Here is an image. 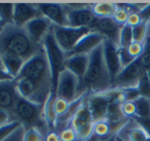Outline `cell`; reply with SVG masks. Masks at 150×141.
<instances>
[{"instance_id": "cell-6", "label": "cell", "mask_w": 150, "mask_h": 141, "mask_svg": "<svg viewBox=\"0 0 150 141\" xmlns=\"http://www.w3.org/2000/svg\"><path fill=\"white\" fill-rule=\"evenodd\" d=\"M52 30L58 45L66 54L76 46L82 37L92 31L90 28L59 27L54 25H52Z\"/></svg>"}, {"instance_id": "cell-8", "label": "cell", "mask_w": 150, "mask_h": 141, "mask_svg": "<svg viewBox=\"0 0 150 141\" xmlns=\"http://www.w3.org/2000/svg\"><path fill=\"white\" fill-rule=\"evenodd\" d=\"M144 73H145V70L142 68L138 59L135 60L129 66L121 70V72L113 81L112 88L120 90L137 88Z\"/></svg>"}, {"instance_id": "cell-44", "label": "cell", "mask_w": 150, "mask_h": 141, "mask_svg": "<svg viewBox=\"0 0 150 141\" xmlns=\"http://www.w3.org/2000/svg\"><path fill=\"white\" fill-rule=\"evenodd\" d=\"M11 122V112H7L6 110L0 108V126L5 125L7 123Z\"/></svg>"}, {"instance_id": "cell-41", "label": "cell", "mask_w": 150, "mask_h": 141, "mask_svg": "<svg viewBox=\"0 0 150 141\" xmlns=\"http://www.w3.org/2000/svg\"><path fill=\"white\" fill-rule=\"evenodd\" d=\"M125 94V101H135L136 99L140 97V93L137 88H131V89H125L122 90Z\"/></svg>"}, {"instance_id": "cell-2", "label": "cell", "mask_w": 150, "mask_h": 141, "mask_svg": "<svg viewBox=\"0 0 150 141\" xmlns=\"http://www.w3.org/2000/svg\"><path fill=\"white\" fill-rule=\"evenodd\" d=\"M83 87L92 93H105L111 90L112 82L103 53V43L88 54V66L83 79Z\"/></svg>"}, {"instance_id": "cell-22", "label": "cell", "mask_w": 150, "mask_h": 141, "mask_svg": "<svg viewBox=\"0 0 150 141\" xmlns=\"http://www.w3.org/2000/svg\"><path fill=\"white\" fill-rule=\"evenodd\" d=\"M1 57H2L3 64H4L5 70L13 79H17L18 76L21 73L22 68H23L25 60L23 58L19 57V56L11 55V54H5Z\"/></svg>"}, {"instance_id": "cell-42", "label": "cell", "mask_w": 150, "mask_h": 141, "mask_svg": "<svg viewBox=\"0 0 150 141\" xmlns=\"http://www.w3.org/2000/svg\"><path fill=\"white\" fill-rule=\"evenodd\" d=\"M141 23H143V22L141 21V17H140V15L138 13H131L129 15V17H127V25L131 26V27L133 28V27L138 26Z\"/></svg>"}, {"instance_id": "cell-46", "label": "cell", "mask_w": 150, "mask_h": 141, "mask_svg": "<svg viewBox=\"0 0 150 141\" xmlns=\"http://www.w3.org/2000/svg\"><path fill=\"white\" fill-rule=\"evenodd\" d=\"M13 78L7 73L6 70H0V82L4 81H13Z\"/></svg>"}, {"instance_id": "cell-43", "label": "cell", "mask_w": 150, "mask_h": 141, "mask_svg": "<svg viewBox=\"0 0 150 141\" xmlns=\"http://www.w3.org/2000/svg\"><path fill=\"white\" fill-rule=\"evenodd\" d=\"M138 13H139L141 21L143 23H150V3H147L146 6L142 8Z\"/></svg>"}, {"instance_id": "cell-26", "label": "cell", "mask_w": 150, "mask_h": 141, "mask_svg": "<svg viewBox=\"0 0 150 141\" xmlns=\"http://www.w3.org/2000/svg\"><path fill=\"white\" fill-rule=\"evenodd\" d=\"M13 8L15 4L0 3V22L4 26L13 24Z\"/></svg>"}, {"instance_id": "cell-50", "label": "cell", "mask_w": 150, "mask_h": 141, "mask_svg": "<svg viewBox=\"0 0 150 141\" xmlns=\"http://www.w3.org/2000/svg\"><path fill=\"white\" fill-rule=\"evenodd\" d=\"M145 73H146V76H147V78L149 79V81H150V68H147V70H145Z\"/></svg>"}, {"instance_id": "cell-55", "label": "cell", "mask_w": 150, "mask_h": 141, "mask_svg": "<svg viewBox=\"0 0 150 141\" xmlns=\"http://www.w3.org/2000/svg\"><path fill=\"white\" fill-rule=\"evenodd\" d=\"M149 24H150V23H149Z\"/></svg>"}, {"instance_id": "cell-3", "label": "cell", "mask_w": 150, "mask_h": 141, "mask_svg": "<svg viewBox=\"0 0 150 141\" xmlns=\"http://www.w3.org/2000/svg\"><path fill=\"white\" fill-rule=\"evenodd\" d=\"M44 53L47 59L50 70V80H52V92L57 93V86L61 72L64 70V64L66 60V53L58 45L54 39L52 30L50 29L47 35L42 42Z\"/></svg>"}, {"instance_id": "cell-29", "label": "cell", "mask_w": 150, "mask_h": 141, "mask_svg": "<svg viewBox=\"0 0 150 141\" xmlns=\"http://www.w3.org/2000/svg\"><path fill=\"white\" fill-rule=\"evenodd\" d=\"M148 32V24L141 23L136 27H133V42L144 43Z\"/></svg>"}, {"instance_id": "cell-32", "label": "cell", "mask_w": 150, "mask_h": 141, "mask_svg": "<svg viewBox=\"0 0 150 141\" xmlns=\"http://www.w3.org/2000/svg\"><path fill=\"white\" fill-rule=\"evenodd\" d=\"M127 137H129V139L127 141H146V139L148 138L147 134L139 126L129 129V133H127Z\"/></svg>"}, {"instance_id": "cell-39", "label": "cell", "mask_w": 150, "mask_h": 141, "mask_svg": "<svg viewBox=\"0 0 150 141\" xmlns=\"http://www.w3.org/2000/svg\"><path fill=\"white\" fill-rule=\"evenodd\" d=\"M127 49L132 57L135 58V59H138L140 57V55L142 54V52H143V43L133 42Z\"/></svg>"}, {"instance_id": "cell-13", "label": "cell", "mask_w": 150, "mask_h": 141, "mask_svg": "<svg viewBox=\"0 0 150 141\" xmlns=\"http://www.w3.org/2000/svg\"><path fill=\"white\" fill-rule=\"evenodd\" d=\"M103 53H104L105 64L111 78V82L113 83L114 79L122 70L120 59H119L118 46L111 42L110 40L105 39L103 41Z\"/></svg>"}, {"instance_id": "cell-4", "label": "cell", "mask_w": 150, "mask_h": 141, "mask_svg": "<svg viewBox=\"0 0 150 141\" xmlns=\"http://www.w3.org/2000/svg\"><path fill=\"white\" fill-rule=\"evenodd\" d=\"M16 89L22 98L36 104L43 105L52 91V85L37 82L29 78L15 79Z\"/></svg>"}, {"instance_id": "cell-37", "label": "cell", "mask_w": 150, "mask_h": 141, "mask_svg": "<svg viewBox=\"0 0 150 141\" xmlns=\"http://www.w3.org/2000/svg\"><path fill=\"white\" fill-rule=\"evenodd\" d=\"M69 105H70V103H69L68 101H66L65 99H63V98H59L57 97L56 100H54V110H56V114L58 117L62 116V114H64L65 112H67V110H68ZM57 117V118H58Z\"/></svg>"}, {"instance_id": "cell-52", "label": "cell", "mask_w": 150, "mask_h": 141, "mask_svg": "<svg viewBox=\"0 0 150 141\" xmlns=\"http://www.w3.org/2000/svg\"><path fill=\"white\" fill-rule=\"evenodd\" d=\"M116 141H125V139H122L120 136H118V135H116Z\"/></svg>"}, {"instance_id": "cell-23", "label": "cell", "mask_w": 150, "mask_h": 141, "mask_svg": "<svg viewBox=\"0 0 150 141\" xmlns=\"http://www.w3.org/2000/svg\"><path fill=\"white\" fill-rule=\"evenodd\" d=\"M93 13L97 19L103 17H112L117 9V4L112 2H101L91 5Z\"/></svg>"}, {"instance_id": "cell-15", "label": "cell", "mask_w": 150, "mask_h": 141, "mask_svg": "<svg viewBox=\"0 0 150 141\" xmlns=\"http://www.w3.org/2000/svg\"><path fill=\"white\" fill-rule=\"evenodd\" d=\"M42 17L35 4L29 3H17L13 8V26L24 29L25 26L32 20Z\"/></svg>"}, {"instance_id": "cell-30", "label": "cell", "mask_w": 150, "mask_h": 141, "mask_svg": "<svg viewBox=\"0 0 150 141\" xmlns=\"http://www.w3.org/2000/svg\"><path fill=\"white\" fill-rule=\"evenodd\" d=\"M21 126H23V125L18 120L11 121V122L7 123V124L0 126V141H3L5 138H7L13 131L19 129Z\"/></svg>"}, {"instance_id": "cell-54", "label": "cell", "mask_w": 150, "mask_h": 141, "mask_svg": "<svg viewBox=\"0 0 150 141\" xmlns=\"http://www.w3.org/2000/svg\"><path fill=\"white\" fill-rule=\"evenodd\" d=\"M76 141H80V140H78V139H77V140H76Z\"/></svg>"}, {"instance_id": "cell-10", "label": "cell", "mask_w": 150, "mask_h": 141, "mask_svg": "<svg viewBox=\"0 0 150 141\" xmlns=\"http://www.w3.org/2000/svg\"><path fill=\"white\" fill-rule=\"evenodd\" d=\"M71 128H73L77 133V139L83 141L88 139L94 133V121L88 106L86 104V98L82 105L79 107L77 112L73 117L70 123Z\"/></svg>"}, {"instance_id": "cell-18", "label": "cell", "mask_w": 150, "mask_h": 141, "mask_svg": "<svg viewBox=\"0 0 150 141\" xmlns=\"http://www.w3.org/2000/svg\"><path fill=\"white\" fill-rule=\"evenodd\" d=\"M52 22L44 17H39L37 19L32 20L31 22L25 26V31L27 32L28 36L34 43L39 45L40 42H43L45 36L52 29Z\"/></svg>"}, {"instance_id": "cell-9", "label": "cell", "mask_w": 150, "mask_h": 141, "mask_svg": "<svg viewBox=\"0 0 150 141\" xmlns=\"http://www.w3.org/2000/svg\"><path fill=\"white\" fill-rule=\"evenodd\" d=\"M79 92L78 79L70 70L64 68L59 76L58 86H57V97L63 98L69 103H71L77 99L79 96L83 95V94H79Z\"/></svg>"}, {"instance_id": "cell-49", "label": "cell", "mask_w": 150, "mask_h": 141, "mask_svg": "<svg viewBox=\"0 0 150 141\" xmlns=\"http://www.w3.org/2000/svg\"><path fill=\"white\" fill-rule=\"evenodd\" d=\"M0 70H5L4 64H3V60H2V57H1V56H0Z\"/></svg>"}, {"instance_id": "cell-40", "label": "cell", "mask_w": 150, "mask_h": 141, "mask_svg": "<svg viewBox=\"0 0 150 141\" xmlns=\"http://www.w3.org/2000/svg\"><path fill=\"white\" fill-rule=\"evenodd\" d=\"M134 121H135V123L138 126L143 129L144 132L147 134V136L150 137V118H138V117H135Z\"/></svg>"}, {"instance_id": "cell-11", "label": "cell", "mask_w": 150, "mask_h": 141, "mask_svg": "<svg viewBox=\"0 0 150 141\" xmlns=\"http://www.w3.org/2000/svg\"><path fill=\"white\" fill-rule=\"evenodd\" d=\"M68 27L72 28H90L94 29L97 22V17L91 9V5L86 7V5L80 6L79 8L69 9L67 13Z\"/></svg>"}, {"instance_id": "cell-7", "label": "cell", "mask_w": 150, "mask_h": 141, "mask_svg": "<svg viewBox=\"0 0 150 141\" xmlns=\"http://www.w3.org/2000/svg\"><path fill=\"white\" fill-rule=\"evenodd\" d=\"M42 106L43 105L28 101L19 95L13 108V114L18 117V121L21 122L23 126H26V130L30 128H36L35 126L41 122L40 114L41 112H43V108L41 110Z\"/></svg>"}, {"instance_id": "cell-28", "label": "cell", "mask_w": 150, "mask_h": 141, "mask_svg": "<svg viewBox=\"0 0 150 141\" xmlns=\"http://www.w3.org/2000/svg\"><path fill=\"white\" fill-rule=\"evenodd\" d=\"M138 61L145 70L150 68V34L148 32L147 37L143 43V52L138 58Z\"/></svg>"}, {"instance_id": "cell-34", "label": "cell", "mask_w": 150, "mask_h": 141, "mask_svg": "<svg viewBox=\"0 0 150 141\" xmlns=\"http://www.w3.org/2000/svg\"><path fill=\"white\" fill-rule=\"evenodd\" d=\"M23 141H44V137L41 131L37 128H30L26 130Z\"/></svg>"}, {"instance_id": "cell-19", "label": "cell", "mask_w": 150, "mask_h": 141, "mask_svg": "<svg viewBox=\"0 0 150 141\" xmlns=\"http://www.w3.org/2000/svg\"><path fill=\"white\" fill-rule=\"evenodd\" d=\"M122 26L117 24L113 17L98 19L94 26V31H97L104 36L105 39L110 40L117 46L119 45V34Z\"/></svg>"}, {"instance_id": "cell-17", "label": "cell", "mask_w": 150, "mask_h": 141, "mask_svg": "<svg viewBox=\"0 0 150 141\" xmlns=\"http://www.w3.org/2000/svg\"><path fill=\"white\" fill-rule=\"evenodd\" d=\"M104 40V36L101 35L99 32L92 30L90 33L86 34L84 37H82L80 39V41L76 44V46L69 53L66 54V57L70 55H77V54H86V55H88L99 45H101Z\"/></svg>"}, {"instance_id": "cell-51", "label": "cell", "mask_w": 150, "mask_h": 141, "mask_svg": "<svg viewBox=\"0 0 150 141\" xmlns=\"http://www.w3.org/2000/svg\"><path fill=\"white\" fill-rule=\"evenodd\" d=\"M4 27H5V26H4V25H3V24H2V23H1V22H0V34L2 33L3 29H4Z\"/></svg>"}, {"instance_id": "cell-31", "label": "cell", "mask_w": 150, "mask_h": 141, "mask_svg": "<svg viewBox=\"0 0 150 141\" xmlns=\"http://www.w3.org/2000/svg\"><path fill=\"white\" fill-rule=\"evenodd\" d=\"M129 15V9L127 8L125 5L117 4V9L112 17L114 19V21L116 22L117 24H119L120 26H123L127 24Z\"/></svg>"}, {"instance_id": "cell-14", "label": "cell", "mask_w": 150, "mask_h": 141, "mask_svg": "<svg viewBox=\"0 0 150 141\" xmlns=\"http://www.w3.org/2000/svg\"><path fill=\"white\" fill-rule=\"evenodd\" d=\"M107 92L92 93L88 97H86V104L92 114L94 123L106 120L109 105V96Z\"/></svg>"}, {"instance_id": "cell-21", "label": "cell", "mask_w": 150, "mask_h": 141, "mask_svg": "<svg viewBox=\"0 0 150 141\" xmlns=\"http://www.w3.org/2000/svg\"><path fill=\"white\" fill-rule=\"evenodd\" d=\"M57 98V93L50 91L45 103L43 104V118L44 122L48 127V130L54 131V125L57 121V114L54 110V100Z\"/></svg>"}, {"instance_id": "cell-38", "label": "cell", "mask_w": 150, "mask_h": 141, "mask_svg": "<svg viewBox=\"0 0 150 141\" xmlns=\"http://www.w3.org/2000/svg\"><path fill=\"white\" fill-rule=\"evenodd\" d=\"M60 135L61 141H76L77 140V133L73 128L69 127L66 128L65 130H63L61 133H59Z\"/></svg>"}, {"instance_id": "cell-33", "label": "cell", "mask_w": 150, "mask_h": 141, "mask_svg": "<svg viewBox=\"0 0 150 141\" xmlns=\"http://www.w3.org/2000/svg\"><path fill=\"white\" fill-rule=\"evenodd\" d=\"M137 89L140 93V96L150 99V81L146 76V73H144V75L142 76Z\"/></svg>"}, {"instance_id": "cell-45", "label": "cell", "mask_w": 150, "mask_h": 141, "mask_svg": "<svg viewBox=\"0 0 150 141\" xmlns=\"http://www.w3.org/2000/svg\"><path fill=\"white\" fill-rule=\"evenodd\" d=\"M44 141H61L60 135L59 133H57L56 131H50L46 135Z\"/></svg>"}, {"instance_id": "cell-1", "label": "cell", "mask_w": 150, "mask_h": 141, "mask_svg": "<svg viewBox=\"0 0 150 141\" xmlns=\"http://www.w3.org/2000/svg\"><path fill=\"white\" fill-rule=\"evenodd\" d=\"M38 46L30 39L25 29H20L13 25L5 26L0 34V56L11 54L27 61L41 50Z\"/></svg>"}, {"instance_id": "cell-47", "label": "cell", "mask_w": 150, "mask_h": 141, "mask_svg": "<svg viewBox=\"0 0 150 141\" xmlns=\"http://www.w3.org/2000/svg\"><path fill=\"white\" fill-rule=\"evenodd\" d=\"M101 140H102V139L99 138L98 136H96V135L93 133V135H91L88 139H86V140H83V141H101Z\"/></svg>"}, {"instance_id": "cell-35", "label": "cell", "mask_w": 150, "mask_h": 141, "mask_svg": "<svg viewBox=\"0 0 150 141\" xmlns=\"http://www.w3.org/2000/svg\"><path fill=\"white\" fill-rule=\"evenodd\" d=\"M121 112L125 118H135L136 105L134 101H125L121 104Z\"/></svg>"}, {"instance_id": "cell-25", "label": "cell", "mask_w": 150, "mask_h": 141, "mask_svg": "<svg viewBox=\"0 0 150 141\" xmlns=\"http://www.w3.org/2000/svg\"><path fill=\"white\" fill-rule=\"evenodd\" d=\"M112 129H111V124L109 121L107 120H103V121H99V122L94 123V134L96 136H98L99 138H108L110 137V134Z\"/></svg>"}, {"instance_id": "cell-24", "label": "cell", "mask_w": 150, "mask_h": 141, "mask_svg": "<svg viewBox=\"0 0 150 141\" xmlns=\"http://www.w3.org/2000/svg\"><path fill=\"white\" fill-rule=\"evenodd\" d=\"M134 102L136 105V117L150 118V99L140 96Z\"/></svg>"}, {"instance_id": "cell-12", "label": "cell", "mask_w": 150, "mask_h": 141, "mask_svg": "<svg viewBox=\"0 0 150 141\" xmlns=\"http://www.w3.org/2000/svg\"><path fill=\"white\" fill-rule=\"evenodd\" d=\"M35 6L40 11L42 17L50 20L54 26L68 27V10H65L64 5L58 3H37Z\"/></svg>"}, {"instance_id": "cell-5", "label": "cell", "mask_w": 150, "mask_h": 141, "mask_svg": "<svg viewBox=\"0 0 150 141\" xmlns=\"http://www.w3.org/2000/svg\"><path fill=\"white\" fill-rule=\"evenodd\" d=\"M18 78H29L40 83L52 85L50 66H48L43 47L35 55L25 61Z\"/></svg>"}, {"instance_id": "cell-53", "label": "cell", "mask_w": 150, "mask_h": 141, "mask_svg": "<svg viewBox=\"0 0 150 141\" xmlns=\"http://www.w3.org/2000/svg\"><path fill=\"white\" fill-rule=\"evenodd\" d=\"M146 141H150V137H148V138L146 139Z\"/></svg>"}, {"instance_id": "cell-16", "label": "cell", "mask_w": 150, "mask_h": 141, "mask_svg": "<svg viewBox=\"0 0 150 141\" xmlns=\"http://www.w3.org/2000/svg\"><path fill=\"white\" fill-rule=\"evenodd\" d=\"M88 66V55L77 54V55L67 56L64 64V68L70 70L79 81V91L83 88V79ZM81 94H83L81 92Z\"/></svg>"}, {"instance_id": "cell-20", "label": "cell", "mask_w": 150, "mask_h": 141, "mask_svg": "<svg viewBox=\"0 0 150 141\" xmlns=\"http://www.w3.org/2000/svg\"><path fill=\"white\" fill-rule=\"evenodd\" d=\"M19 94L16 89L15 80L13 81L0 82V108L6 110L7 112H13L16 102Z\"/></svg>"}, {"instance_id": "cell-27", "label": "cell", "mask_w": 150, "mask_h": 141, "mask_svg": "<svg viewBox=\"0 0 150 141\" xmlns=\"http://www.w3.org/2000/svg\"><path fill=\"white\" fill-rule=\"evenodd\" d=\"M132 43H133V28L125 24L120 30L118 47L127 48Z\"/></svg>"}, {"instance_id": "cell-36", "label": "cell", "mask_w": 150, "mask_h": 141, "mask_svg": "<svg viewBox=\"0 0 150 141\" xmlns=\"http://www.w3.org/2000/svg\"><path fill=\"white\" fill-rule=\"evenodd\" d=\"M118 54H119V59H120V64H121L122 68L127 66H129V64H131L132 62L135 61V60H137L129 55L127 48L118 47Z\"/></svg>"}, {"instance_id": "cell-48", "label": "cell", "mask_w": 150, "mask_h": 141, "mask_svg": "<svg viewBox=\"0 0 150 141\" xmlns=\"http://www.w3.org/2000/svg\"><path fill=\"white\" fill-rule=\"evenodd\" d=\"M116 135L117 134H113V135H111L110 137H108V138L102 139L101 141H116Z\"/></svg>"}]
</instances>
